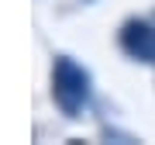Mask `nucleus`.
<instances>
[{"mask_svg": "<svg viewBox=\"0 0 155 145\" xmlns=\"http://www.w3.org/2000/svg\"><path fill=\"white\" fill-rule=\"evenodd\" d=\"M52 97L62 107V114L76 117L90 104V72L79 62H72L69 56L55 59V69H52Z\"/></svg>", "mask_w": 155, "mask_h": 145, "instance_id": "nucleus-1", "label": "nucleus"}, {"mask_svg": "<svg viewBox=\"0 0 155 145\" xmlns=\"http://www.w3.org/2000/svg\"><path fill=\"white\" fill-rule=\"evenodd\" d=\"M121 42H124V52H131L134 59L155 62V28H148V24H127Z\"/></svg>", "mask_w": 155, "mask_h": 145, "instance_id": "nucleus-2", "label": "nucleus"}]
</instances>
